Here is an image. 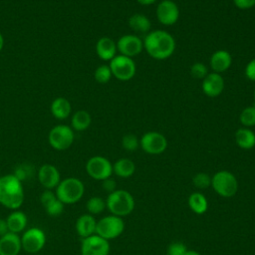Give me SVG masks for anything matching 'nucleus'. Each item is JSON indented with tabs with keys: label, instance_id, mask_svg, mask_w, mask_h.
<instances>
[{
	"label": "nucleus",
	"instance_id": "nucleus-1",
	"mask_svg": "<svg viewBox=\"0 0 255 255\" xmlns=\"http://www.w3.org/2000/svg\"><path fill=\"white\" fill-rule=\"evenodd\" d=\"M143 41V49L155 60L169 58L175 50V40L171 34L164 30L148 32Z\"/></svg>",
	"mask_w": 255,
	"mask_h": 255
},
{
	"label": "nucleus",
	"instance_id": "nucleus-2",
	"mask_svg": "<svg viewBox=\"0 0 255 255\" xmlns=\"http://www.w3.org/2000/svg\"><path fill=\"white\" fill-rule=\"evenodd\" d=\"M24 202L22 181L15 174H5L0 177V204L17 210Z\"/></svg>",
	"mask_w": 255,
	"mask_h": 255
},
{
	"label": "nucleus",
	"instance_id": "nucleus-3",
	"mask_svg": "<svg viewBox=\"0 0 255 255\" xmlns=\"http://www.w3.org/2000/svg\"><path fill=\"white\" fill-rule=\"evenodd\" d=\"M106 205L113 215L124 217L132 212L134 208V199L128 191L116 189L109 193L106 199Z\"/></svg>",
	"mask_w": 255,
	"mask_h": 255
},
{
	"label": "nucleus",
	"instance_id": "nucleus-4",
	"mask_svg": "<svg viewBox=\"0 0 255 255\" xmlns=\"http://www.w3.org/2000/svg\"><path fill=\"white\" fill-rule=\"evenodd\" d=\"M84 183L76 177H67L61 180L56 187V195L64 204H74L84 195Z\"/></svg>",
	"mask_w": 255,
	"mask_h": 255
},
{
	"label": "nucleus",
	"instance_id": "nucleus-5",
	"mask_svg": "<svg viewBox=\"0 0 255 255\" xmlns=\"http://www.w3.org/2000/svg\"><path fill=\"white\" fill-rule=\"evenodd\" d=\"M213 190L222 197H232L238 189V182L235 175L228 170H219L211 177Z\"/></svg>",
	"mask_w": 255,
	"mask_h": 255
},
{
	"label": "nucleus",
	"instance_id": "nucleus-6",
	"mask_svg": "<svg viewBox=\"0 0 255 255\" xmlns=\"http://www.w3.org/2000/svg\"><path fill=\"white\" fill-rule=\"evenodd\" d=\"M125 229V223L122 217L116 215H108L97 221L96 234L106 240L119 237Z\"/></svg>",
	"mask_w": 255,
	"mask_h": 255
},
{
	"label": "nucleus",
	"instance_id": "nucleus-7",
	"mask_svg": "<svg viewBox=\"0 0 255 255\" xmlns=\"http://www.w3.org/2000/svg\"><path fill=\"white\" fill-rule=\"evenodd\" d=\"M113 76L120 81H129L133 78L136 72V66L132 58L116 55L109 64Z\"/></svg>",
	"mask_w": 255,
	"mask_h": 255
},
{
	"label": "nucleus",
	"instance_id": "nucleus-8",
	"mask_svg": "<svg viewBox=\"0 0 255 255\" xmlns=\"http://www.w3.org/2000/svg\"><path fill=\"white\" fill-rule=\"evenodd\" d=\"M75 134L73 128L66 125L55 126L49 132L48 140L50 145L57 150H65L74 142Z\"/></svg>",
	"mask_w": 255,
	"mask_h": 255
},
{
	"label": "nucleus",
	"instance_id": "nucleus-9",
	"mask_svg": "<svg viewBox=\"0 0 255 255\" xmlns=\"http://www.w3.org/2000/svg\"><path fill=\"white\" fill-rule=\"evenodd\" d=\"M87 173L96 180H105L113 174V164L102 155L92 156L86 163Z\"/></svg>",
	"mask_w": 255,
	"mask_h": 255
},
{
	"label": "nucleus",
	"instance_id": "nucleus-10",
	"mask_svg": "<svg viewBox=\"0 0 255 255\" xmlns=\"http://www.w3.org/2000/svg\"><path fill=\"white\" fill-rule=\"evenodd\" d=\"M139 146L148 154H160L167 147V139L158 131H147L140 137Z\"/></svg>",
	"mask_w": 255,
	"mask_h": 255
},
{
	"label": "nucleus",
	"instance_id": "nucleus-11",
	"mask_svg": "<svg viewBox=\"0 0 255 255\" xmlns=\"http://www.w3.org/2000/svg\"><path fill=\"white\" fill-rule=\"evenodd\" d=\"M20 238L22 249L28 253H37L42 250L46 244V234L38 227L27 229Z\"/></svg>",
	"mask_w": 255,
	"mask_h": 255
},
{
	"label": "nucleus",
	"instance_id": "nucleus-12",
	"mask_svg": "<svg viewBox=\"0 0 255 255\" xmlns=\"http://www.w3.org/2000/svg\"><path fill=\"white\" fill-rule=\"evenodd\" d=\"M110 243L98 234L86 237L82 241V255H109Z\"/></svg>",
	"mask_w": 255,
	"mask_h": 255
},
{
	"label": "nucleus",
	"instance_id": "nucleus-13",
	"mask_svg": "<svg viewBox=\"0 0 255 255\" xmlns=\"http://www.w3.org/2000/svg\"><path fill=\"white\" fill-rule=\"evenodd\" d=\"M156 18L164 26H171L179 19V8L172 0H162L156 6Z\"/></svg>",
	"mask_w": 255,
	"mask_h": 255
},
{
	"label": "nucleus",
	"instance_id": "nucleus-14",
	"mask_svg": "<svg viewBox=\"0 0 255 255\" xmlns=\"http://www.w3.org/2000/svg\"><path fill=\"white\" fill-rule=\"evenodd\" d=\"M117 49L121 55L132 58L143 50V41L136 35L127 34L118 40Z\"/></svg>",
	"mask_w": 255,
	"mask_h": 255
},
{
	"label": "nucleus",
	"instance_id": "nucleus-15",
	"mask_svg": "<svg viewBox=\"0 0 255 255\" xmlns=\"http://www.w3.org/2000/svg\"><path fill=\"white\" fill-rule=\"evenodd\" d=\"M224 79L223 77L218 73H208L207 76L202 79V85L201 89L202 92L210 98H215L221 95V93L224 90Z\"/></svg>",
	"mask_w": 255,
	"mask_h": 255
},
{
	"label": "nucleus",
	"instance_id": "nucleus-16",
	"mask_svg": "<svg viewBox=\"0 0 255 255\" xmlns=\"http://www.w3.org/2000/svg\"><path fill=\"white\" fill-rule=\"evenodd\" d=\"M38 179L46 189H53L58 186L61 176L58 168L50 163L43 164L38 171Z\"/></svg>",
	"mask_w": 255,
	"mask_h": 255
},
{
	"label": "nucleus",
	"instance_id": "nucleus-17",
	"mask_svg": "<svg viewBox=\"0 0 255 255\" xmlns=\"http://www.w3.org/2000/svg\"><path fill=\"white\" fill-rule=\"evenodd\" d=\"M22 249L18 234L8 232L0 237V255H18Z\"/></svg>",
	"mask_w": 255,
	"mask_h": 255
},
{
	"label": "nucleus",
	"instance_id": "nucleus-18",
	"mask_svg": "<svg viewBox=\"0 0 255 255\" xmlns=\"http://www.w3.org/2000/svg\"><path fill=\"white\" fill-rule=\"evenodd\" d=\"M232 64V56L226 50H217L210 57L209 65L214 73H223L227 71Z\"/></svg>",
	"mask_w": 255,
	"mask_h": 255
},
{
	"label": "nucleus",
	"instance_id": "nucleus-19",
	"mask_svg": "<svg viewBox=\"0 0 255 255\" xmlns=\"http://www.w3.org/2000/svg\"><path fill=\"white\" fill-rule=\"evenodd\" d=\"M117 43L110 37H102L96 44V53L104 61H111L117 55Z\"/></svg>",
	"mask_w": 255,
	"mask_h": 255
},
{
	"label": "nucleus",
	"instance_id": "nucleus-20",
	"mask_svg": "<svg viewBox=\"0 0 255 255\" xmlns=\"http://www.w3.org/2000/svg\"><path fill=\"white\" fill-rule=\"evenodd\" d=\"M97 220L92 214H83L76 221V231L83 239L96 234Z\"/></svg>",
	"mask_w": 255,
	"mask_h": 255
},
{
	"label": "nucleus",
	"instance_id": "nucleus-21",
	"mask_svg": "<svg viewBox=\"0 0 255 255\" xmlns=\"http://www.w3.org/2000/svg\"><path fill=\"white\" fill-rule=\"evenodd\" d=\"M6 221H7L9 231L18 234L26 228L28 220H27L26 214L17 209L8 215V217L6 218Z\"/></svg>",
	"mask_w": 255,
	"mask_h": 255
},
{
	"label": "nucleus",
	"instance_id": "nucleus-22",
	"mask_svg": "<svg viewBox=\"0 0 255 255\" xmlns=\"http://www.w3.org/2000/svg\"><path fill=\"white\" fill-rule=\"evenodd\" d=\"M236 144L242 149H251L255 146V133L249 128H240L234 134Z\"/></svg>",
	"mask_w": 255,
	"mask_h": 255
},
{
	"label": "nucleus",
	"instance_id": "nucleus-23",
	"mask_svg": "<svg viewBox=\"0 0 255 255\" xmlns=\"http://www.w3.org/2000/svg\"><path fill=\"white\" fill-rule=\"evenodd\" d=\"M72 107L70 102L63 97L56 98L51 104V113L58 120H65L71 115Z\"/></svg>",
	"mask_w": 255,
	"mask_h": 255
},
{
	"label": "nucleus",
	"instance_id": "nucleus-24",
	"mask_svg": "<svg viewBox=\"0 0 255 255\" xmlns=\"http://www.w3.org/2000/svg\"><path fill=\"white\" fill-rule=\"evenodd\" d=\"M134 171V162L129 158H120L113 164V172L122 178L130 177Z\"/></svg>",
	"mask_w": 255,
	"mask_h": 255
},
{
	"label": "nucleus",
	"instance_id": "nucleus-25",
	"mask_svg": "<svg viewBox=\"0 0 255 255\" xmlns=\"http://www.w3.org/2000/svg\"><path fill=\"white\" fill-rule=\"evenodd\" d=\"M129 27L137 33H148L151 28V22L148 17L143 14H132L128 19Z\"/></svg>",
	"mask_w": 255,
	"mask_h": 255
},
{
	"label": "nucleus",
	"instance_id": "nucleus-26",
	"mask_svg": "<svg viewBox=\"0 0 255 255\" xmlns=\"http://www.w3.org/2000/svg\"><path fill=\"white\" fill-rule=\"evenodd\" d=\"M189 208L196 214H203L208 208V201L206 197L200 192H193L187 199Z\"/></svg>",
	"mask_w": 255,
	"mask_h": 255
},
{
	"label": "nucleus",
	"instance_id": "nucleus-27",
	"mask_svg": "<svg viewBox=\"0 0 255 255\" xmlns=\"http://www.w3.org/2000/svg\"><path fill=\"white\" fill-rule=\"evenodd\" d=\"M72 128L77 130V131H82L87 129L91 123H92V118L91 115L87 111H77L73 116H72Z\"/></svg>",
	"mask_w": 255,
	"mask_h": 255
},
{
	"label": "nucleus",
	"instance_id": "nucleus-28",
	"mask_svg": "<svg viewBox=\"0 0 255 255\" xmlns=\"http://www.w3.org/2000/svg\"><path fill=\"white\" fill-rule=\"evenodd\" d=\"M239 122L244 128H252L255 126V106L244 108L239 115Z\"/></svg>",
	"mask_w": 255,
	"mask_h": 255
},
{
	"label": "nucleus",
	"instance_id": "nucleus-29",
	"mask_svg": "<svg viewBox=\"0 0 255 255\" xmlns=\"http://www.w3.org/2000/svg\"><path fill=\"white\" fill-rule=\"evenodd\" d=\"M87 210L89 211V214L95 215V214H100L102 213L105 208H107L106 205V200H104L100 196H93L87 201Z\"/></svg>",
	"mask_w": 255,
	"mask_h": 255
},
{
	"label": "nucleus",
	"instance_id": "nucleus-30",
	"mask_svg": "<svg viewBox=\"0 0 255 255\" xmlns=\"http://www.w3.org/2000/svg\"><path fill=\"white\" fill-rule=\"evenodd\" d=\"M94 77L98 83L106 84L111 80V78L113 77V74L109 65H101L96 69Z\"/></svg>",
	"mask_w": 255,
	"mask_h": 255
},
{
	"label": "nucleus",
	"instance_id": "nucleus-31",
	"mask_svg": "<svg viewBox=\"0 0 255 255\" xmlns=\"http://www.w3.org/2000/svg\"><path fill=\"white\" fill-rule=\"evenodd\" d=\"M122 146L128 151H134L139 146V139L135 134H125L122 138Z\"/></svg>",
	"mask_w": 255,
	"mask_h": 255
},
{
	"label": "nucleus",
	"instance_id": "nucleus-32",
	"mask_svg": "<svg viewBox=\"0 0 255 255\" xmlns=\"http://www.w3.org/2000/svg\"><path fill=\"white\" fill-rule=\"evenodd\" d=\"M192 183L198 189H205L211 185V177L205 172H198L193 176Z\"/></svg>",
	"mask_w": 255,
	"mask_h": 255
},
{
	"label": "nucleus",
	"instance_id": "nucleus-33",
	"mask_svg": "<svg viewBox=\"0 0 255 255\" xmlns=\"http://www.w3.org/2000/svg\"><path fill=\"white\" fill-rule=\"evenodd\" d=\"M64 205L65 204L61 200L56 198L55 200H53L50 204H48L44 208H45V210H46L48 215H50L52 217H56V216H59V215H61L63 213Z\"/></svg>",
	"mask_w": 255,
	"mask_h": 255
},
{
	"label": "nucleus",
	"instance_id": "nucleus-34",
	"mask_svg": "<svg viewBox=\"0 0 255 255\" xmlns=\"http://www.w3.org/2000/svg\"><path fill=\"white\" fill-rule=\"evenodd\" d=\"M208 73H209L208 68L203 63L196 62V63L192 64L191 67H190V74L193 78L202 80L207 76Z\"/></svg>",
	"mask_w": 255,
	"mask_h": 255
},
{
	"label": "nucleus",
	"instance_id": "nucleus-35",
	"mask_svg": "<svg viewBox=\"0 0 255 255\" xmlns=\"http://www.w3.org/2000/svg\"><path fill=\"white\" fill-rule=\"evenodd\" d=\"M187 248L182 242H172L168 245L166 255H185Z\"/></svg>",
	"mask_w": 255,
	"mask_h": 255
},
{
	"label": "nucleus",
	"instance_id": "nucleus-36",
	"mask_svg": "<svg viewBox=\"0 0 255 255\" xmlns=\"http://www.w3.org/2000/svg\"><path fill=\"white\" fill-rule=\"evenodd\" d=\"M57 198V195L54 191H52L51 189H46L40 196V201L42 203V205L45 207L48 204H50L53 200H55Z\"/></svg>",
	"mask_w": 255,
	"mask_h": 255
},
{
	"label": "nucleus",
	"instance_id": "nucleus-37",
	"mask_svg": "<svg viewBox=\"0 0 255 255\" xmlns=\"http://www.w3.org/2000/svg\"><path fill=\"white\" fill-rule=\"evenodd\" d=\"M244 73H245V76L248 80L252 81V82H255V58L250 60L246 67H245V70H244Z\"/></svg>",
	"mask_w": 255,
	"mask_h": 255
},
{
	"label": "nucleus",
	"instance_id": "nucleus-38",
	"mask_svg": "<svg viewBox=\"0 0 255 255\" xmlns=\"http://www.w3.org/2000/svg\"><path fill=\"white\" fill-rule=\"evenodd\" d=\"M233 4L239 9L246 10L255 6V0H233Z\"/></svg>",
	"mask_w": 255,
	"mask_h": 255
},
{
	"label": "nucleus",
	"instance_id": "nucleus-39",
	"mask_svg": "<svg viewBox=\"0 0 255 255\" xmlns=\"http://www.w3.org/2000/svg\"><path fill=\"white\" fill-rule=\"evenodd\" d=\"M102 186H103L104 190H106L107 192L111 193V192H113V191H115V190H116L117 184H116V181H115L113 178L109 177V178H107V179L103 180Z\"/></svg>",
	"mask_w": 255,
	"mask_h": 255
},
{
	"label": "nucleus",
	"instance_id": "nucleus-40",
	"mask_svg": "<svg viewBox=\"0 0 255 255\" xmlns=\"http://www.w3.org/2000/svg\"><path fill=\"white\" fill-rule=\"evenodd\" d=\"M9 231L8 229V225H7V221L6 219H2L0 218V237L7 234Z\"/></svg>",
	"mask_w": 255,
	"mask_h": 255
},
{
	"label": "nucleus",
	"instance_id": "nucleus-41",
	"mask_svg": "<svg viewBox=\"0 0 255 255\" xmlns=\"http://www.w3.org/2000/svg\"><path fill=\"white\" fill-rule=\"evenodd\" d=\"M156 0H136L137 3H139L140 5H143V6H147V5H151L155 2Z\"/></svg>",
	"mask_w": 255,
	"mask_h": 255
},
{
	"label": "nucleus",
	"instance_id": "nucleus-42",
	"mask_svg": "<svg viewBox=\"0 0 255 255\" xmlns=\"http://www.w3.org/2000/svg\"><path fill=\"white\" fill-rule=\"evenodd\" d=\"M185 255H200V254H199L198 252L194 251V250H187L186 253H185Z\"/></svg>",
	"mask_w": 255,
	"mask_h": 255
},
{
	"label": "nucleus",
	"instance_id": "nucleus-43",
	"mask_svg": "<svg viewBox=\"0 0 255 255\" xmlns=\"http://www.w3.org/2000/svg\"><path fill=\"white\" fill-rule=\"evenodd\" d=\"M3 46H4V38H3V36H2V34L0 32V52L2 51Z\"/></svg>",
	"mask_w": 255,
	"mask_h": 255
},
{
	"label": "nucleus",
	"instance_id": "nucleus-44",
	"mask_svg": "<svg viewBox=\"0 0 255 255\" xmlns=\"http://www.w3.org/2000/svg\"><path fill=\"white\" fill-rule=\"evenodd\" d=\"M253 97H254V104H255V89H254V95H253ZM255 106V105H254Z\"/></svg>",
	"mask_w": 255,
	"mask_h": 255
}]
</instances>
